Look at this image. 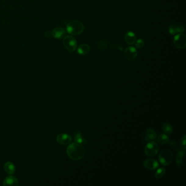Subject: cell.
Returning a JSON list of instances; mask_svg holds the SVG:
<instances>
[{"instance_id":"obj_14","label":"cell","mask_w":186,"mask_h":186,"mask_svg":"<svg viewBox=\"0 0 186 186\" xmlns=\"http://www.w3.org/2000/svg\"><path fill=\"white\" fill-rule=\"evenodd\" d=\"M184 31V28L182 26H176L175 25H171L169 28V32L171 34H182Z\"/></svg>"},{"instance_id":"obj_20","label":"cell","mask_w":186,"mask_h":186,"mask_svg":"<svg viewBox=\"0 0 186 186\" xmlns=\"http://www.w3.org/2000/svg\"><path fill=\"white\" fill-rule=\"evenodd\" d=\"M163 130L164 133L166 134H170L173 132V127L170 123L166 122L163 125Z\"/></svg>"},{"instance_id":"obj_22","label":"cell","mask_w":186,"mask_h":186,"mask_svg":"<svg viewBox=\"0 0 186 186\" xmlns=\"http://www.w3.org/2000/svg\"><path fill=\"white\" fill-rule=\"evenodd\" d=\"M144 41L142 39H139L135 42V45L136 47L138 49H141L144 46Z\"/></svg>"},{"instance_id":"obj_7","label":"cell","mask_w":186,"mask_h":186,"mask_svg":"<svg viewBox=\"0 0 186 186\" xmlns=\"http://www.w3.org/2000/svg\"><path fill=\"white\" fill-rule=\"evenodd\" d=\"M137 55V50L134 47H128L124 51L125 58L129 61H134L136 59Z\"/></svg>"},{"instance_id":"obj_10","label":"cell","mask_w":186,"mask_h":186,"mask_svg":"<svg viewBox=\"0 0 186 186\" xmlns=\"http://www.w3.org/2000/svg\"><path fill=\"white\" fill-rule=\"evenodd\" d=\"M145 168L150 170H155L159 166V163L157 161L153 159H148L145 160L143 163Z\"/></svg>"},{"instance_id":"obj_24","label":"cell","mask_w":186,"mask_h":186,"mask_svg":"<svg viewBox=\"0 0 186 186\" xmlns=\"http://www.w3.org/2000/svg\"><path fill=\"white\" fill-rule=\"evenodd\" d=\"M176 145H177V144H176V142H174V141H171L169 144V146L171 147H174Z\"/></svg>"},{"instance_id":"obj_15","label":"cell","mask_w":186,"mask_h":186,"mask_svg":"<svg viewBox=\"0 0 186 186\" xmlns=\"http://www.w3.org/2000/svg\"><path fill=\"white\" fill-rule=\"evenodd\" d=\"M185 155V151L184 150H178V152L177 153L176 162L177 166L179 168H181L183 165V159Z\"/></svg>"},{"instance_id":"obj_11","label":"cell","mask_w":186,"mask_h":186,"mask_svg":"<svg viewBox=\"0 0 186 186\" xmlns=\"http://www.w3.org/2000/svg\"><path fill=\"white\" fill-rule=\"evenodd\" d=\"M3 186H14L19 185L18 180L15 176H9L7 177L3 181Z\"/></svg>"},{"instance_id":"obj_13","label":"cell","mask_w":186,"mask_h":186,"mask_svg":"<svg viewBox=\"0 0 186 186\" xmlns=\"http://www.w3.org/2000/svg\"><path fill=\"white\" fill-rule=\"evenodd\" d=\"M125 41L129 45H133L137 41V36L133 32H128L125 35Z\"/></svg>"},{"instance_id":"obj_16","label":"cell","mask_w":186,"mask_h":186,"mask_svg":"<svg viewBox=\"0 0 186 186\" xmlns=\"http://www.w3.org/2000/svg\"><path fill=\"white\" fill-rule=\"evenodd\" d=\"M4 169L5 172L9 175H12L16 172V166L10 162H8L5 164Z\"/></svg>"},{"instance_id":"obj_12","label":"cell","mask_w":186,"mask_h":186,"mask_svg":"<svg viewBox=\"0 0 186 186\" xmlns=\"http://www.w3.org/2000/svg\"><path fill=\"white\" fill-rule=\"evenodd\" d=\"M157 137L156 132L154 129L152 128H148L147 129L145 134V140L146 141H151L155 140Z\"/></svg>"},{"instance_id":"obj_9","label":"cell","mask_w":186,"mask_h":186,"mask_svg":"<svg viewBox=\"0 0 186 186\" xmlns=\"http://www.w3.org/2000/svg\"><path fill=\"white\" fill-rule=\"evenodd\" d=\"M52 35L56 39H62L66 36V31L62 27H57L53 30Z\"/></svg>"},{"instance_id":"obj_2","label":"cell","mask_w":186,"mask_h":186,"mask_svg":"<svg viewBox=\"0 0 186 186\" xmlns=\"http://www.w3.org/2000/svg\"><path fill=\"white\" fill-rule=\"evenodd\" d=\"M67 31L69 34L77 36L81 34L84 30V26L79 21H71L67 25Z\"/></svg>"},{"instance_id":"obj_8","label":"cell","mask_w":186,"mask_h":186,"mask_svg":"<svg viewBox=\"0 0 186 186\" xmlns=\"http://www.w3.org/2000/svg\"><path fill=\"white\" fill-rule=\"evenodd\" d=\"M72 137L67 134H60L56 137L57 142L61 145H66L70 144L72 141Z\"/></svg>"},{"instance_id":"obj_18","label":"cell","mask_w":186,"mask_h":186,"mask_svg":"<svg viewBox=\"0 0 186 186\" xmlns=\"http://www.w3.org/2000/svg\"><path fill=\"white\" fill-rule=\"evenodd\" d=\"M75 140L77 143L80 145H85L88 142L83 137V135L80 133H77L75 136Z\"/></svg>"},{"instance_id":"obj_4","label":"cell","mask_w":186,"mask_h":186,"mask_svg":"<svg viewBox=\"0 0 186 186\" xmlns=\"http://www.w3.org/2000/svg\"><path fill=\"white\" fill-rule=\"evenodd\" d=\"M63 45L65 48L70 52H74L77 46V42L76 39L71 36H65L63 39Z\"/></svg>"},{"instance_id":"obj_23","label":"cell","mask_w":186,"mask_h":186,"mask_svg":"<svg viewBox=\"0 0 186 186\" xmlns=\"http://www.w3.org/2000/svg\"><path fill=\"white\" fill-rule=\"evenodd\" d=\"M186 135H184L183 137L181 138V141H180V146L181 148H183L184 150L186 149Z\"/></svg>"},{"instance_id":"obj_19","label":"cell","mask_w":186,"mask_h":186,"mask_svg":"<svg viewBox=\"0 0 186 186\" xmlns=\"http://www.w3.org/2000/svg\"><path fill=\"white\" fill-rule=\"evenodd\" d=\"M169 141V138L167 135L164 134H162L158 136L157 138L158 142H159L160 144H166L168 143Z\"/></svg>"},{"instance_id":"obj_5","label":"cell","mask_w":186,"mask_h":186,"mask_svg":"<svg viewBox=\"0 0 186 186\" xmlns=\"http://www.w3.org/2000/svg\"><path fill=\"white\" fill-rule=\"evenodd\" d=\"M159 151V146L157 143L155 141H149L147 143L145 148V153L149 157L155 156Z\"/></svg>"},{"instance_id":"obj_1","label":"cell","mask_w":186,"mask_h":186,"mask_svg":"<svg viewBox=\"0 0 186 186\" xmlns=\"http://www.w3.org/2000/svg\"><path fill=\"white\" fill-rule=\"evenodd\" d=\"M67 153L72 160H80L85 157L86 150L83 146L77 142L72 143L68 146Z\"/></svg>"},{"instance_id":"obj_6","label":"cell","mask_w":186,"mask_h":186,"mask_svg":"<svg viewBox=\"0 0 186 186\" xmlns=\"http://www.w3.org/2000/svg\"><path fill=\"white\" fill-rule=\"evenodd\" d=\"M173 43L177 48L179 49H183L186 47V36L182 34H176L173 38Z\"/></svg>"},{"instance_id":"obj_17","label":"cell","mask_w":186,"mask_h":186,"mask_svg":"<svg viewBox=\"0 0 186 186\" xmlns=\"http://www.w3.org/2000/svg\"><path fill=\"white\" fill-rule=\"evenodd\" d=\"M90 51V47L88 44H83L80 45L79 47H78L77 52L79 54L85 55L87 54Z\"/></svg>"},{"instance_id":"obj_3","label":"cell","mask_w":186,"mask_h":186,"mask_svg":"<svg viewBox=\"0 0 186 186\" xmlns=\"http://www.w3.org/2000/svg\"><path fill=\"white\" fill-rule=\"evenodd\" d=\"M173 157V154L170 151L164 150L160 152L158 159L162 165L166 166L169 165L172 162Z\"/></svg>"},{"instance_id":"obj_21","label":"cell","mask_w":186,"mask_h":186,"mask_svg":"<svg viewBox=\"0 0 186 186\" xmlns=\"http://www.w3.org/2000/svg\"><path fill=\"white\" fill-rule=\"evenodd\" d=\"M166 169L164 168H160L158 169L156 171L155 177L157 178H161L166 173Z\"/></svg>"}]
</instances>
